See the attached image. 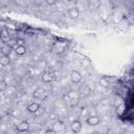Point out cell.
I'll return each mask as SVG.
<instances>
[{"mask_svg": "<svg viewBox=\"0 0 134 134\" xmlns=\"http://www.w3.org/2000/svg\"><path fill=\"white\" fill-rule=\"evenodd\" d=\"M91 93V89L87 84H82L79 87V94L81 97H87Z\"/></svg>", "mask_w": 134, "mask_h": 134, "instance_id": "6da1fadb", "label": "cell"}, {"mask_svg": "<svg viewBox=\"0 0 134 134\" xmlns=\"http://www.w3.org/2000/svg\"><path fill=\"white\" fill-rule=\"evenodd\" d=\"M70 81L73 84L81 83V81H82V74H81V72L77 71V70H72L71 73H70Z\"/></svg>", "mask_w": 134, "mask_h": 134, "instance_id": "7a4b0ae2", "label": "cell"}, {"mask_svg": "<svg viewBox=\"0 0 134 134\" xmlns=\"http://www.w3.org/2000/svg\"><path fill=\"white\" fill-rule=\"evenodd\" d=\"M66 48V43L62 42H57L52 45V52L54 53H62Z\"/></svg>", "mask_w": 134, "mask_h": 134, "instance_id": "3957f363", "label": "cell"}, {"mask_svg": "<svg viewBox=\"0 0 134 134\" xmlns=\"http://www.w3.org/2000/svg\"><path fill=\"white\" fill-rule=\"evenodd\" d=\"M54 79V74L53 72H50V71H46L42 74V82L45 83V84H48L50 82H52V80Z\"/></svg>", "mask_w": 134, "mask_h": 134, "instance_id": "277c9868", "label": "cell"}, {"mask_svg": "<svg viewBox=\"0 0 134 134\" xmlns=\"http://www.w3.org/2000/svg\"><path fill=\"white\" fill-rule=\"evenodd\" d=\"M86 122H87V125H89L91 127H95L100 122V118L98 116H96V115H93V116L88 117L86 119Z\"/></svg>", "mask_w": 134, "mask_h": 134, "instance_id": "5b68a950", "label": "cell"}, {"mask_svg": "<svg viewBox=\"0 0 134 134\" xmlns=\"http://www.w3.org/2000/svg\"><path fill=\"white\" fill-rule=\"evenodd\" d=\"M28 130H29V124H28V121H26V120L21 121V122L17 126V131H18V132H27Z\"/></svg>", "mask_w": 134, "mask_h": 134, "instance_id": "8992f818", "label": "cell"}, {"mask_svg": "<svg viewBox=\"0 0 134 134\" xmlns=\"http://www.w3.org/2000/svg\"><path fill=\"white\" fill-rule=\"evenodd\" d=\"M70 129L73 133H79L81 130H82V124L80 120H74L71 122L70 125Z\"/></svg>", "mask_w": 134, "mask_h": 134, "instance_id": "52a82bcc", "label": "cell"}, {"mask_svg": "<svg viewBox=\"0 0 134 134\" xmlns=\"http://www.w3.org/2000/svg\"><path fill=\"white\" fill-rule=\"evenodd\" d=\"M14 51H15V53H16L17 55H23V54H25V52H26V47H25L23 44H18V45L14 48Z\"/></svg>", "mask_w": 134, "mask_h": 134, "instance_id": "ba28073f", "label": "cell"}, {"mask_svg": "<svg viewBox=\"0 0 134 134\" xmlns=\"http://www.w3.org/2000/svg\"><path fill=\"white\" fill-rule=\"evenodd\" d=\"M9 39H10V37H9L8 30H7V29H1V30H0V40H1L3 43H6Z\"/></svg>", "mask_w": 134, "mask_h": 134, "instance_id": "9c48e42d", "label": "cell"}, {"mask_svg": "<svg viewBox=\"0 0 134 134\" xmlns=\"http://www.w3.org/2000/svg\"><path fill=\"white\" fill-rule=\"evenodd\" d=\"M44 94H45V90H44V88H41V87L35 89L34 92H32V96L35 98H41Z\"/></svg>", "mask_w": 134, "mask_h": 134, "instance_id": "30bf717a", "label": "cell"}, {"mask_svg": "<svg viewBox=\"0 0 134 134\" xmlns=\"http://www.w3.org/2000/svg\"><path fill=\"white\" fill-rule=\"evenodd\" d=\"M68 15H69V17L70 18H72V19H76L79 16H80V12H79V9L74 6V7H70L69 9H68Z\"/></svg>", "mask_w": 134, "mask_h": 134, "instance_id": "8fae6325", "label": "cell"}, {"mask_svg": "<svg viewBox=\"0 0 134 134\" xmlns=\"http://www.w3.org/2000/svg\"><path fill=\"white\" fill-rule=\"evenodd\" d=\"M12 50H13V48H12L9 45H7L6 43H4V44L0 47V51H1L2 54H7V55H9V54L12 53Z\"/></svg>", "mask_w": 134, "mask_h": 134, "instance_id": "7c38bea8", "label": "cell"}, {"mask_svg": "<svg viewBox=\"0 0 134 134\" xmlns=\"http://www.w3.org/2000/svg\"><path fill=\"white\" fill-rule=\"evenodd\" d=\"M27 111L29 112V113H36L39 109H40V105L38 104V103H31V104H29L28 106H27Z\"/></svg>", "mask_w": 134, "mask_h": 134, "instance_id": "4fadbf2b", "label": "cell"}, {"mask_svg": "<svg viewBox=\"0 0 134 134\" xmlns=\"http://www.w3.org/2000/svg\"><path fill=\"white\" fill-rule=\"evenodd\" d=\"M10 63V58L7 54H2L0 57V65L1 66H7Z\"/></svg>", "mask_w": 134, "mask_h": 134, "instance_id": "5bb4252c", "label": "cell"}, {"mask_svg": "<svg viewBox=\"0 0 134 134\" xmlns=\"http://www.w3.org/2000/svg\"><path fill=\"white\" fill-rule=\"evenodd\" d=\"M6 44H7V45H9V46L14 49V48L18 45V41H17V39H9V40L6 42Z\"/></svg>", "mask_w": 134, "mask_h": 134, "instance_id": "9a60e30c", "label": "cell"}, {"mask_svg": "<svg viewBox=\"0 0 134 134\" xmlns=\"http://www.w3.org/2000/svg\"><path fill=\"white\" fill-rule=\"evenodd\" d=\"M7 88V84L5 81H0V92L2 91H5Z\"/></svg>", "mask_w": 134, "mask_h": 134, "instance_id": "2e32d148", "label": "cell"}, {"mask_svg": "<svg viewBox=\"0 0 134 134\" xmlns=\"http://www.w3.org/2000/svg\"><path fill=\"white\" fill-rule=\"evenodd\" d=\"M99 84H100V86H103V87H105V88H107L108 86H109V82L106 80V79H100L99 80Z\"/></svg>", "mask_w": 134, "mask_h": 134, "instance_id": "e0dca14e", "label": "cell"}, {"mask_svg": "<svg viewBox=\"0 0 134 134\" xmlns=\"http://www.w3.org/2000/svg\"><path fill=\"white\" fill-rule=\"evenodd\" d=\"M48 5H54L57 3V0H45Z\"/></svg>", "mask_w": 134, "mask_h": 134, "instance_id": "ac0fdd59", "label": "cell"}, {"mask_svg": "<svg viewBox=\"0 0 134 134\" xmlns=\"http://www.w3.org/2000/svg\"><path fill=\"white\" fill-rule=\"evenodd\" d=\"M45 133H46V134H48V133H52V134H54V133H57V131H55L54 129H47V130L45 131Z\"/></svg>", "mask_w": 134, "mask_h": 134, "instance_id": "d6986e66", "label": "cell"}, {"mask_svg": "<svg viewBox=\"0 0 134 134\" xmlns=\"http://www.w3.org/2000/svg\"><path fill=\"white\" fill-rule=\"evenodd\" d=\"M66 1H71V0H66Z\"/></svg>", "mask_w": 134, "mask_h": 134, "instance_id": "ffe728a7", "label": "cell"}]
</instances>
